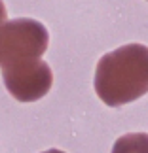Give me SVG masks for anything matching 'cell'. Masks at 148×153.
I'll use <instances>...</instances> for the list:
<instances>
[{
  "instance_id": "6da1fadb",
  "label": "cell",
  "mask_w": 148,
  "mask_h": 153,
  "mask_svg": "<svg viewBox=\"0 0 148 153\" xmlns=\"http://www.w3.org/2000/svg\"><path fill=\"white\" fill-rule=\"evenodd\" d=\"M50 34L40 21L19 17L0 28V68L8 93L19 102H36L51 89L53 74L42 61Z\"/></svg>"
},
{
  "instance_id": "7a4b0ae2",
  "label": "cell",
  "mask_w": 148,
  "mask_h": 153,
  "mask_svg": "<svg viewBox=\"0 0 148 153\" xmlns=\"http://www.w3.org/2000/svg\"><path fill=\"white\" fill-rule=\"evenodd\" d=\"M95 91L106 106L135 102L148 93V48L127 44L99 59Z\"/></svg>"
},
{
  "instance_id": "3957f363",
  "label": "cell",
  "mask_w": 148,
  "mask_h": 153,
  "mask_svg": "<svg viewBox=\"0 0 148 153\" xmlns=\"http://www.w3.org/2000/svg\"><path fill=\"white\" fill-rule=\"evenodd\" d=\"M112 153H148V134L133 132L118 138Z\"/></svg>"
},
{
  "instance_id": "277c9868",
  "label": "cell",
  "mask_w": 148,
  "mask_h": 153,
  "mask_svg": "<svg viewBox=\"0 0 148 153\" xmlns=\"http://www.w3.org/2000/svg\"><path fill=\"white\" fill-rule=\"evenodd\" d=\"M6 19H8V11H6V6H4V2L0 0V28H2V25L6 23Z\"/></svg>"
},
{
  "instance_id": "5b68a950",
  "label": "cell",
  "mask_w": 148,
  "mask_h": 153,
  "mask_svg": "<svg viewBox=\"0 0 148 153\" xmlns=\"http://www.w3.org/2000/svg\"><path fill=\"white\" fill-rule=\"evenodd\" d=\"M44 153H65V151H59V149H48V151H44Z\"/></svg>"
}]
</instances>
